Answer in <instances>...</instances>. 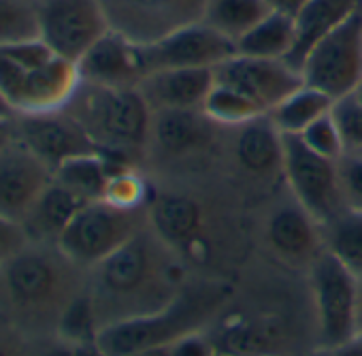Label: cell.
I'll list each match as a JSON object with an SVG mask.
<instances>
[{"label": "cell", "instance_id": "1", "mask_svg": "<svg viewBox=\"0 0 362 356\" xmlns=\"http://www.w3.org/2000/svg\"><path fill=\"white\" fill-rule=\"evenodd\" d=\"M151 229H141L119 250L88 269V292L92 297L100 328L124 318L143 316L164 307L181 288V271Z\"/></svg>", "mask_w": 362, "mask_h": 356}, {"label": "cell", "instance_id": "2", "mask_svg": "<svg viewBox=\"0 0 362 356\" xmlns=\"http://www.w3.org/2000/svg\"><path fill=\"white\" fill-rule=\"evenodd\" d=\"M88 269L58 243H26L0 267V311L30 337L58 333L66 307L86 290Z\"/></svg>", "mask_w": 362, "mask_h": 356}, {"label": "cell", "instance_id": "3", "mask_svg": "<svg viewBox=\"0 0 362 356\" xmlns=\"http://www.w3.org/2000/svg\"><path fill=\"white\" fill-rule=\"evenodd\" d=\"M64 111L86 130L103 156L136 164L151 134V107L134 88L81 81Z\"/></svg>", "mask_w": 362, "mask_h": 356}, {"label": "cell", "instance_id": "4", "mask_svg": "<svg viewBox=\"0 0 362 356\" xmlns=\"http://www.w3.org/2000/svg\"><path fill=\"white\" fill-rule=\"evenodd\" d=\"M228 299L224 284L203 282L181 288L164 307L117 320L98 333V345L107 356H124L145 348L170 345L194 331H205Z\"/></svg>", "mask_w": 362, "mask_h": 356}, {"label": "cell", "instance_id": "5", "mask_svg": "<svg viewBox=\"0 0 362 356\" xmlns=\"http://www.w3.org/2000/svg\"><path fill=\"white\" fill-rule=\"evenodd\" d=\"M79 84L77 64L41 39L0 47V92L16 115L60 111Z\"/></svg>", "mask_w": 362, "mask_h": 356}, {"label": "cell", "instance_id": "6", "mask_svg": "<svg viewBox=\"0 0 362 356\" xmlns=\"http://www.w3.org/2000/svg\"><path fill=\"white\" fill-rule=\"evenodd\" d=\"M296 203L324 229L347 212L339 162L311 151L298 137L284 134V168Z\"/></svg>", "mask_w": 362, "mask_h": 356}, {"label": "cell", "instance_id": "7", "mask_svg": "<svg viewBox=\"0 0 362 356\" xmlns=\"http://www.w3.org/2000/svg\"><path fill=\"white\" fill-rule=\"evenodd\" d=\"M143 212L147 209H122L107 201H90L66 226L58 248L79 267L92 269L143 229Z\"/></svg>", "mask_w": 362, "mask_h": 356}, {"label": "cell", "instance_id": "8", "mask_svg": "<svg viewBox=\"0 0 362 356\" xmlns=\"http://www.w3.org/2000/svg\"><path fill=\"white\" fill-rule=\"evenodd\" d=\"M320 348H334L356 339L358 277L328 250L309 267Z\"/></svg>", "mask_w": 362, "mask_h": 356}, {"label": "cell", "instance_id": "9", "mask_svg": "<svg viewBox=\"0 0 362 356\" xmlns=\"http://www.w3.org/2000/svg\"><path fill=\"white\" fill-rule=\"evenodd\" d=\"M300 75L307 86L334 101L356 92L362 81V9L313 43L303 58Z\"/></svg>", "mask_w": 362, "mask_h": 356}, {"label": "cell", "instance_id": "10", "mask_svg": "<svg viewBox=\"0 0 362 356\" xmlns=\"http://www.w3.org/2000/svg\"><path fill=\"white\" fill-rule=\"evenodd\" d=\"M109 28L132 43L149 45L201 22L207 0H98Z\"/></svg>", "mask_w": 362, "mask_h": 356}, {"label": "cell", "instance_id": "11", "mask_svg": "<svg viewBox=\"0 0 362 356\" xmlns=\"http://www.w3.org/2000/svg\"><path fill=\"white\" fill-rule=\"evenodd\" d=\"M37 13L41 41L75 64L111 30L98 0H37Z\"/></svg>", "mask_w": 362, "mask_h": 356}, {"label": "cell", "instance_id": "12", "mask_svg": "<svg viewBox=\"0 0 362 356\" xmlns=\"http://www.w3.org/2000/svg\"><path fill=\"white\" fill-rule=\"evenodd\" d=\"M235 54L237 45L203 20L149 45H139L143 77L170 69H216Z\"/></svg>", "mask_w": 362, "mask_h": 356}, {"label": "cell", "instance_id": "13", "mask_svg": "<svg viewBox=\"0 0 362 356\" xmlns=\"http://www.w3.org/2000/svg\"><path fill=\"white\" fill-rule=\"evenodd\" d=\"M214 75L216 81L226 84L256 101L267 113L305 84L300 71L288 60L252 58L241 54H235L218 64Z\"/></svg>", "mask_w": 362, "mask_h": 356}, {"label": "cell", "instance_id": "14", "mask_svg": "<svg viewBox=\"0 0 362 356\" xmlns=\"http://www.w3.org/2000/svg\"><path fill=\"white\" fill-rule=\"evenodd\" d=\"M16 137L33 149L52 171L77 156L96 154L98 147L86 130L64 111L16 115Z\"/></svg>", "mask_w": 362, "mask_h": 356}, {"label": "cell", "instance_id": "15", "mask_svg": "<svg viewBox=\"0 0 362 356\" xmlns=\"http://www.w3.org/2000/svg\"><path fill=\"white\" fill-rule=\"evenodd\" d=\"M54 182V171L18 137L0 147V216L22 222Z\"/></svg>", "mask_w": 362, "mask_h": 356}, {"label": "cell", "instance_id": "16", "mask_svg": "<svg viewBox=\"0 0 362 356\" xmlns=\"http://www.w3.org/2000/svg\"><path fill=\"white\" fill-rule=\"evenodd\" d=\"M149 229L175 254H197L203 248V209L184 195L153 193L147 203Z\"/></svg>", "mask_w": 362, "mask_h": 356}, {"label": "cell", "instance_id": "17", "mask_svg": "<svg viewBox=\"0 0 362 356\" xmlns=\"http://www.w3.org/2000/svg\"><path fill=\"white\" fill-rule=\"evenodd\" d=\"M81 81L115 88H134L143 79L139 43L109 30L77 62Z\"/></svg>", "mask_w": 362, "mask_h": 356}, {"label": "cell", "instance_id": "18", "mask_svg": "<svg viewBox=\"0 0 362 356\" xmlns=\"http://www.w3.org/2000/svg\"><path fill=\"white\" fill-rule=\"evenodd\" d=\"M214 84V69H170L143 77L139 90L151 111L203 109Z\"/></svg>", "mask_w": 362, "mask_h": 356}, {"label": "cell", "instance_id": "19", "mask_svg": "<svg viewBox=\"0 0 362 356\" xmlns=\"http://www.w3.org/2000/svg\"><path fill=\"white\" fill-rule=\"evenodd\" d=\"M320 229L322 226L296 203L292 207H281L271 216L267 239L281 260L311 267V263L326 250Z\"/></svg>", "mask_w": 362, "mask_h": 356}, {"label": "cell", "instance_id": "20", "mask_svg": "<svg viewBox=\"0 0 362 356\" xmlns=\"http://www.w3.org/2000/svg\"><path fill=\"white\" fill-rule=\"evenodd\" d=\"M218 354L226 356H286L281 326L262 316L230 314L207 333Z\"/></svg>", "mask_w": 362, "mask_h": 356}, {"label": "cell", "instance_id": "21", "mask_svg": "<svg viewBox=\"0 0 362 356\" xmlns=\"http://www.w3.org/2000/svg\"><path fill=\"white\" fill-rule=\"evenodd\" d=\"M214 137V122L203 109H160L151 115L149 141L168 156H186L205 145Z\"/></svg>", "mask_w": 362, "mask_h": 356}, {"label": "cell", "instance_id": "22", "mask_svg": "<svg viewBox=\"0 0 362 356\" xmlns=\"http://www.w3.org/2000/svg\"><path fill=\"white\" fill-rule=\"evenodd\" d=\"M90 203L60 182H52L20 222L30 243H58L66 226Z\"/></svg>", "mask_w": 362, "mask_h": 356}, {"label": "cell", "instance_id": "23", "mask_svg": "<svg viewBox=\"0 0 362 356\" xmlns=\"http://www.w3.org/2000/svg\"><path fill=\"white\" fill-rule=\"evenodd\" d=\"M239 128L235 154L245 171L264 177L284 168V134L275 128L269 113Z\"/></svg>", "mask_w": 362, "mask_h": 356}, {"label": "cell", "instance_id": "24", "mask_svg": "<svg viewBox=\"0 0 362 356\" xmlns=\"http://www.w3.org/2000/svg\"><path fill=\"white\" fill-rule=\"evenodd\" d=\"M362 9V0H309L296 20V47L288 62L300 71L303 58L324 35L341 26L347 18Z\"/></svg>", "mask_w": 362, "mask_h": 356}, {"label": "cell", "instance_id": "25", "mask_svg": "<svg viewBox=\"0 0 362 356\" xmlns=\"http://www.w3.org/2000/svg\"><path fill=\"white\" fill-rule=\"evenodd\" d=\"M296 47V20L281 11H271L239 43L237 54L252 58L288 60Z\"/></svg>", "mask_w": 362, "mask_h": 356}, {"label": "cell", "instance_id": "26", "mask_svg": "<svg viewBox=\"0 0 362 356\" xmlns=\"http://www.w3.org/2000/svg\"><path fill=\"white\" fill-rule=\"evenodd\" d=\"M334 107V98L326 92L303 84L290 96H286L277 107L269 111L271 122L281 134L298 137L307 126H311L322 115L330 113Z\"/></svg>", "mask_w": 362, "mask_h": 356}, {"label": "cell", "instance_id": "27", "mask_svg": "<svg viewBox=\"0 0 362 356\" xmlns=\"http://www.w3.org/2000/svg\"><path fill=\"white\" fill-rule=\"evenodd\" d=\"M115 164H124V162L109 160L100 151L77 156L73 160H66L54 171V180L71 188L86 201H100Z\"/></svg>", "mask_w": 362, "mask_h": 356}, {"label": "cell", "instance_id": "28", "mask_svg": "<svg viewBox=\"0 0 362 356\" xmlns=\"http://www.w3.org/2000/svg\"><path fill=\"white\" fill-rule=\"evenodd\" d=\"M271 11L264 0H207L203 22L237 45Z\"/></svg>", "mask_w": 362, "mask_h": 356}, {"label": "cell", "instance_id": "29", "mask_svg": "<svg viewBox=\"0 0 362 356\" xmlns=\"http://www.w3.org/2000/svg\"><path fill=\"white\" fill-rule=\"evenodd\" d=\"M324 246L356 277H362V214L347 209L324 226Z\"/></svg>", "mask_w": 362, "mask_h": 356}, {"label": "cell", "instance_id": "30", "mask_svg": "<svg viewBox=\"0 0 362 356\" xmlns=\"http://www.w3.org/2000/svg\"><path fill=\"white\" fill-rule=\"evenodd\" d=\"M203 111L214 124L224 126H243L260 115H267V111L256 101L220 81H216L211 92L207 94Z\"/></svg>", "mask_w": 362, "mask_h": 356}, {"label": "cell", "instance_id": "31", "mask_svg": "<svg viewBox=\"0 0 362 356\" xmlns=\"http://www.w3.org/2000/svg\"><path fill=\"white\" fill-rule=\"evenodd\" d=\"M151 195L153 190L136 171V164H115L100 201L122 209H147Z\"/></svg>", "mask_w": 362, "mask_h": 356}, {"label": "cell", "instance_id": "32", "mask_svg": "<svg viewBox=\"0 0 362 356\" xmlns=\"http://www.w3.org/2000/svg\"><path fill=\"white\" fill-rule=\"evenodd\" d=\"M41 39L37 0H0V47Z\"/></svg>", "mask_w": 362, "mask_h": 356}, {"label": "cell", "instance_id": "33", "mask_svg": "<svg viewBox=\"0 0 362 356\" xmlns=\"http://www.w3.org/2000/svg\"><path fill=\"white\" fill-rule=\"evenodd\" d=\"M98 333H100V324H98V318H96L92 297H90L88 286H86V290L62 314L60 324H58V335L62 339L79 345V343L96 341Z\"/></svg>", "mask_w": 362, "mask_h": 356}, {"label": "cell", "instance_id": "34", "mask_svg": "<svg viewBox=\"0 0 362 356\" xmlns=\"http://www.w3.org/2000/svg\"><path fill=\"white\" fill-rule=\"evenodd\" d=\"M298 139L311 149L315 151L317 156L322 158H328V160H334L339 162L345 154H347V147H345V141H343V134L339 130V124L337 120L332 117V111L322 115L320 120H315L311 126H307Z\"/></svg>", "mask_w": 362, "mask_h": 356}, {"label": "cell", "instance_id": "35", "mask_svg": "<svg viewBox=\"0 0 362 356\" xmlns=\"http://www.w3.org/2000/svg\"><path fill=\"white\" fill-rule=\"evenodd\" d=\"M332 117L339 124L347 151H362V101L356 94L334 101Z\"/></svg>", "mask_w": 362, "mask_h": 356}, {"label": "cell", "instance_id": "36", "mask_svg": "<svg viewBox=\"0 0 362 356\" xmlns=\"http://www.w3.org/2000/svg\"><path fill=\"white\" fill-rule=\"evenodd\" d=\"M339 180L349 212L362 214V156L347 151L339 160Z\"/></svg>", "mask_w": 362, "mask_h": 356}, {"label": "cell", "instance_id": "37", "mask_svg": "<svg viewBox=\"0 0 362 356\" xmlns=\"http://www.w3.org/2000/svg\"><path fill=\"white\" fill-rule=\"evenodd\" d=\"M30 335L0 311V356H28Z\"/></svg>", "mask_w": 362, "mask_h": 356}, {"label": "cell", "instance_id": "38", "mask_svg": "<svg viewBox=\"0 0 362 356\" xmlns=\"http://www.w3.org/2000/svg\"><path fill=\"white\" fill-rule=\"evenodd\" d=\"M28 243L26 233L20 222L0 216V267L13 258Z\"/></svg>", "mask_w": 362, "mask_h": 356}, {"label": "cell", "instance_id": "39", "mask_svg": "<svg viewBox=\"0 0 362 356\" xmlns=\"http://www.w3.org/2000/svg\"><path fill=\"white\" fill-rule=\"evenodd\" d=\"M170 356H218L207 331H194L170 343Z\"/></svg>", "mask_w": 362, "mask_h": 356}, {"label": "cell", "instance_id": "40", "mask_svg": "<svg viewBox=\"0 0 362 356\" xmlns=\"http://www.w3.org/2000/svg\"><path fill=\"white\" fill-rule=\"evenodd\" d=\"M28 356H75V343L62 339L58 333L35 335L28 343Z\"/></svg>", "mask_w": 362, "mask_h": 356}, {"label": "cell", "instance_id": "41", "mask_svg": "<svg viewBox=\"0 0 362 356\" xmlns=\"http://www.w3.org/2000/svg\"><path fill=\"white\" fill-rule=\"evenodd\" d=\"M309 356H362V337H356V339H351L343 345H334V348H317Z\"/></svg>", "mask_w": 362, "mask_h": 356}, {"label": "cell", "instance_id": "42", "mask_svg": "<svg viewBox=\"0 0 362 356\" xmlns=\"http://www.w3.org/2000/svg\"><path fill=\"white\" fill-rule=\"evenodd\" d=\"M264 3L273 11H281V13H288V16L296 18L300 13V9L309 3V0H264Z\"/></svg>", "mask_w": 362, "mask_h": 356}, {"label": "cell", "instance_id": "43", "mask_svg": "<svg viewBox=\"0 0 362 356\" xmlns=\"http://www.w3.org/2000/svg\"><path fill=\"white\" fill-rule=\"evenodd\" d=\"M75 356H107L105 350L98 345V341H90V343H79L75 345Z\"/></svg>", "mask_w": 362, "mask_h": 356}, {"label": "cell", "instance_id": "44", "mask_svg": "<svg viewBox=\"0 0 362 356\" xmlns=\"http://www.w3.org/2000/svg\"><path fill=\"white\" fill-rule=\"evenodd\" d=\"M16 137V124L13 120H0V147L9 143Z\"/></svg>", "mask_w": 362, "mask_h": 356}, {"label": "cell", "instance_id": "45", "mask_svg": "<svg viewBox=\"0 0 362 356\" xmlns=\"http://www.w3.org/2000/svg\"><path fill=\"white\" fill-rule=\"evenodd\" d=\"M124 356H170V345H158V348H145V350H136Z\"/></svg>", "mask_w": 362, "mask_h": 356}, {"label": "cell", "instance_id": "46", "mask_svg": "<svg viewBox=\"0 0 362 356\" xmlns=\"http://www.w3.org/2000/svg\"><path fill=\"white\" fill-rule=\"evenodd\" d=\"M356 337H362V277H358V301H356Z\"/></svg>", "mask_w": 362, "mask_h": 356}, {"label": "cell", "instance_id": "47", "mask_svg": "<svg viewBox=\"0 0 362 356\" xmlns=\"http://www.w3.org/2000/svg\"><path fill=\"white\" fill-rule=\"evenodd\" d=\"M16 117V111L11 109V105L7 103L5 94L0 92V120H13Z\"/></svg>", "mask_w": 362, "mask_h": 356}, {"label": "cell", "instance_id": "48", "mask_svg": "<svg viewBox=\"0 0 362 356\" xmlns=\"http://www.w3.org/2000/svg\"><path fill=\"white\" fill-rule=\"evenodd\" d=\"M354 94H356V96H358V98L362 101V81H360V86L356 88V92H354Z\"/></svg>", "mask_w": 362, "mask_h": 356}, {"label": "cell", "instance_id": "49", "mask_svg": "<svg viewBox=\"0 0 362 356\" xmlns=\"http://www.w3.org/2000/svg\"><path fill=\"white\" fill-rule=\"evenodd\" d=\"M218 356H226V354H218Z\"/></svg>", "mask_w": 362, "mask_h": 356}]
</instances>
